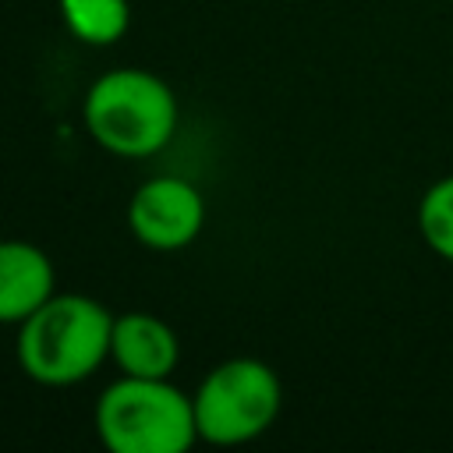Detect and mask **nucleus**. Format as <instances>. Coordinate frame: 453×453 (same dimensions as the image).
<instances>
[{"mask_svg":"<svg viewBox=\"0 0 453 453\" xmlns=\"http://www.w3.org/2000/svg\"><path fill=\"white\" fill-rule=\"evenodd\" d=\"M96 432L110 453H184L198 439L195 403L170 379L124 375L103 389Z\"/></svg>","mask_w":453,"mask_h":453,"instance_id":"7ed1b4c3","label":"nucleus"},{"mask_svg":"<svg viewBox=\"0 0 453 453\" xmlns=\"http://www.w3.org/2000/svg\"><path fill=\"white\" fill-rule=\"evenodd\" d=\"M113 340V315L85 294H53L18 329V365L39 386H74L88 379Z\"/></svg>","mask_w":453,"mask_h":453,"instance_id":"f257e3e1","label":"nucleus"},{"mask_svg":"<svg viewBox=\"0 0 453 453\" xmlns=\"http://www.w3.org/2000/svg\"><path fill=\"white\" fill-rule=\"evenodd\" d=\"M53 297V262L28 241H0V322H25Z\"/></svg>","mask_w":453,"mask_h":453,"instance_id":"0eeeda50","label":"nucleus"},{"mask_svg":"<svg viewBox=\"0 0 453 453\" xmlns=\"http://www.w3.org/2000/svg\"><path fill=\"white\" fill-rule=\"evenodd\" d=\"M110 357L124 375L138 379H170L180 357V340L159 315L149 311H124L113 319Z\"/></svg>","mask_w":453,"mask_h":453,"instance_id":"423d86ee","label":"nucleus"},{"mask_svg":"<svg viewBox=\"0 0 453 453\" xmlns=\"http://www.w3.org/2000/svg\"><path fill=\"white\" fill-rule=\"evenodd\" d=\"M418 230L425 237V244L453 262V173L439 177L418 202Z\"/></svg>","mask_w":453,"mask_h":453,"instance_id":"1a4fd4ad","label":"nucleus"},{"mask_svg":"<svg viewBox=\"0 0 453 453\" xmlns=\"http://www.w3.org/2000/svg\"><path fill=\"white\" fill-rule=\"evenodd\" d=\"M64 25L85 46H110L127 32V0H57Z\"/></svg>","mask_w":453,"mask_h":453,"instance_id":"6e6552de","label":"nucleus"},{"mask_svg":"<svg viewBox=\"0 0 453 453\" xmlns=\"http://www.w3.org/2000/svg\"><path fill=\"white\" fill-rule=\"evenodd\" d=\"M85 127L113 156H156L177 131V96L152 71L113 67L85 92Z\"/></svg>","mask_w":453,"mask_h":453,"instance_id":"f03ea898","label":"nucleus"},{"mask_svg":"<svg viewBox=\"0 0 453 453\" xmlns=\"http://www.w3.org/2000/svg\"><path fill=\"white\" fill-rule=\"evenodd\" d=\"M191 403L198 439L212 446H241L269 432L283 407V386L265 361L230 357L209 368Z\"/></svg>","mask_w":453,"mask_h":453,"instance_id":"20e7f679","label":"nucleus"},{"mask_svg":"<svg viewBox=\"0 0 453 453\" xmlns=\"http://www.w3.org/2000/svg\"><path fill=\"white\" fill-rule=\"evenodd\" d=\"M127 226L145 248H188L205 226V198L184 177H152L131 195Z\"/></svg>","mask_w":453,"mask_h":453,"instance_id":"39448f33","label":"nucleus"}]
</instances>
